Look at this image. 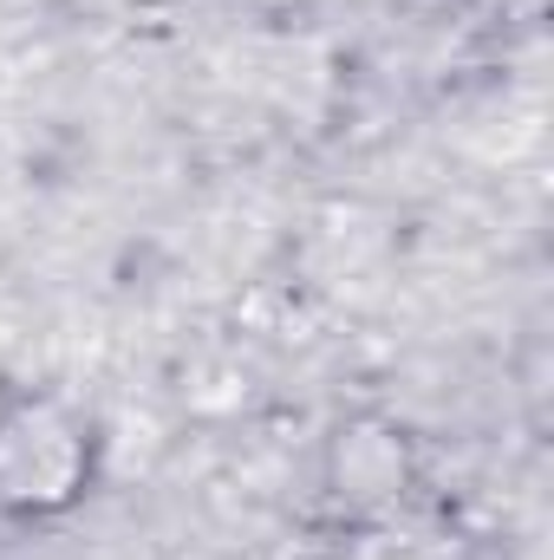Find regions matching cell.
<instances>
[{"label": "cell", "mask_w": 554, "mask_h": 560, "mask_svg": "<svg viewBox=\"0 0 554 560\" xmlns=\"http://www.w3.org/2000/svg\"><path fill=\"white\" fill-rule=\"evenodd\" d=\"M85 482V430L53 405H26L0 423V502L66 509Z\"/></svg>", "instance_id": "cell-1"}]
</instances>
